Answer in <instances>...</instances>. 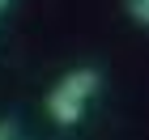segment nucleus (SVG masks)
Returning a JSON list of instances; mask_svg holds the SVG:
<instances>
[{"label":"nucleus","instance_id":"f03ea898","mask_svg":"<svg viewBox=\"0 0 149 140\" xmlns=\"http://www.w3.org/2000/svg\"><path fill=\"white\" fill-rule=\"evenodd\" d=\"M124 9H128V17H132L136 26L149 30V0H124Z\"/></svg>","mask_w":149,"mask_h":140},{"label":"nucleus","instance_id":"7ed1b4c3","mask_svg":"<svg viewBox=\"0 0 149 140\" xmlns=\"http://www.w3.org/2000/svg\"><path fill=\"white\" fill-rule=\"evenodd\" d=\"M0 140H17V132H13V123H0Z\"/></svg>","mask_w":149,"mask_h":140},{"label":"nucleus","instance_id":"20e7f679","mask_svg":"<svg viewBox=\"0 0 149 140\" xmlns=\"http://www.w3.org/2000/svg\"><path fill=\"white\" fill-rule=\"evenodd\" d=\"M4 9H9V0H0V13H4Z\"/></svg>","mask_w":149,"mask_h":140},{"label":"nucleus","instance_id":"f257e3e1","mask_svg":"<svg viewBox=\"0 0 149 140\" xmlns=\"http://www.w3.org/2000/svg\"><path fill=\"white\" fill-rule=\"evenodd\" d=\"M98 89H102V72L98 68H72V72H64V77L51 85V93H47V115L56 119L60 128H72V123H81L85 106H90V98Z\"/></svg>","mask_w":149,"mask_h":140}]
</instances>
